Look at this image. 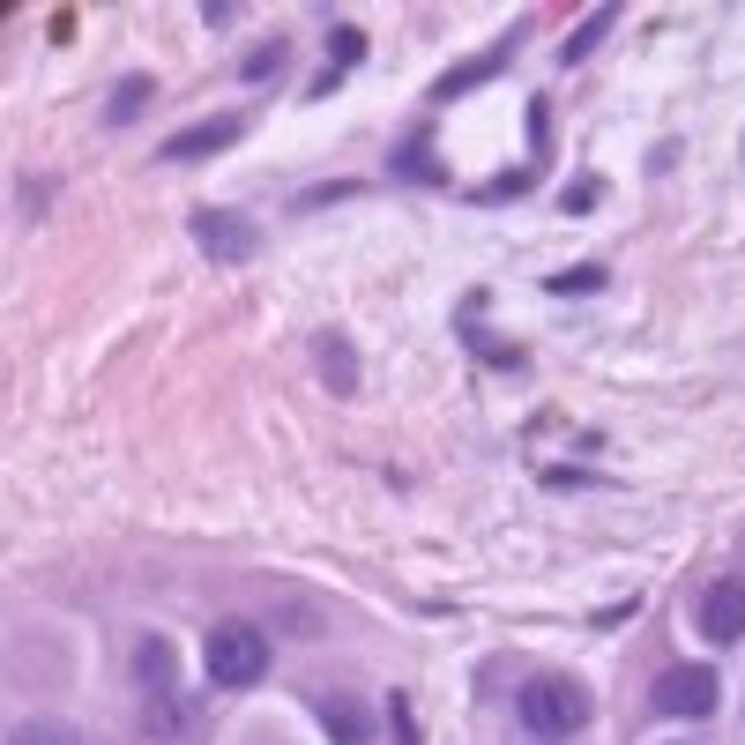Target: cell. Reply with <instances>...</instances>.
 Wrapping results in <instances>:
<instances>
[{"label":"cell","instance_id":"3","mask_svg":"<svg viewBox=\"0 0 745 745\" xmlns=\"http://www.w3.org/2000/svg\"><path fill=\"white\" fill-rule=\"evenodd\" d=\"M195 247L209 254V261H224V269H239V261H254V247H261V231H254L247 217H231V209H195Z\"/></svg>","mask_w":745,"mask_h":745},{"label":"cell","instance_id":"5","mask_svg":"<svg viewBox=\"0 0 745 745\" xmlns=\"http://www.w3.org/2000/svg\"><path fill=\"white\" fill-rule=\"evenodd\" d=\"M239 135H247V112H217V120H195V127H179L172 142H165V165H201V157L231 149Z\"/></svg>","mask_w":745,"mask_h":745},{"label":"cell","instance_id":"16","mask_svg":"<svg viewBox=\"0 0 745 745\" xmlns=\"http://www.w3.org/2000/svg\"><path fill=\"white\" fill-rule=\"evenodd\" d=\"M552 291H559V298H582V291H604V269H567V276H552Z\"/></svg>","mask_w":745,"mask_h":745},{"label":"cell","instance_id":"11","mask_svg":"<svg viewBox=\"0 0 745 745\" xmlns=\"http://www.w3.org/2000/svg\"><path fill=\"white\" fill-rule=\"evenodd\" d=\"M328 60H336V68H328L314 90H336V74H344L350 60H366V38H358V30H328Z\"/></svg>","mask_w":745,"mask_h":745},{"label":"cell","instance_id":"6","mask_svg":"<svg viewBox=\"0 0 745 745\" xmlns=\"http://www.w3.org/2000/svg\"><path fill=\"white\" fill-rule=\"evenodd\" d=\"M694 619H701V634H708V642H745V582H738V574L701 596Z\"/></svg>","mask_w":745,"mask_h":745},{"label":"cell","instance_id":"12","mask_svg":"<svg viewBox=\"0 0 745 745\" xmlns=\"http://www.w3.org/2000/svg\"><path fill=\"white\" fill-rule=\"evenodd\" d=\"M149 98H157V82H149V74H127L120 90H112V105H105V112H112V120H135Z\"/></svg>","mask_w":745,"mask_h":745},{"label":"cell","instance_id":"18","mask_svg":"<svg viewBox=\"0 0 745 745\" xmlns=\"http://www.w3.org/2000/svg\"><path fill=\"white\" fill-rule=\"evenodd\" d=\"M522 187H529V172H507V179H493V187H485V201H507V195H522Z\"/></svg>","mask_w":745,"mask_h":745},{"label":"cell","instance_id":"4","mask_svg":"<svg viewBox=\"0 0 745 745\" xmlns=\"http://www.w3.org/2000/svg\"><path fill=\"white\" fill-rule=\"evenodd\" d=\"M716 701H723L716 664H670L664 678H656V708H664V716H708Z\"/></svg>","mask_w":745,"mask_h":745},{"label":"cell","instance_id":"19","mask_svg":"<svg viewBox=\"0 0 745 745\" xmlns=\"http://www.w3.org/2000/svg\"><path fill=\"white\" fill-rule=\"evenodd\" d=\"M559 201H567V209H589V201H596V179H574V187H567Z\"/></svg>","mask_w":745,"mask_h":745},{"label":"cell","instance_id":"2","mask_svg":"<svg viewBox=\"0 0 745 745\" xmlns=\"http://www.w3.org/2000/svg\"><path fill=\"white\" fill-rule=\"evenodd\" d=\"M201 664H209V686H224V694H247V686H261V678H269V642H261V626L224 619V626H209Z\"/></svg>","mask_w":745,"mask_h":745},{"label":"cell","instance_id":"9","mask_svg":"<svg viewBox=\"0 0 745 745\" xmlns=\"http://www.w3.org/2000/svg\"><path fill=\"white\" fill-rule=\"evenodd\" d=\"M499 68H507V46H493V52H485V60H463V68H447L440 74V82H433V98H463V90H477V82H493V74Z\"/></svg>","mask_w":745,"mask_h":745},{"label":"cell","instance_id":"8","mask_svg":"<svg viewBox=\"0 0 745 745\" xmlns=\"http://www.w3.org/2000/svg\"><path fill=\"white\" fill-rule=\"evenodd\" d=\"M314 716H321L328 745H372V723H366V708H358V701L321 694V701H314Z\"/></svg>","mask_w":745,"mask_h":745},{"label":"cell","instance_id":"7","mask_svg":"<svg viewBox=\"0 0 745 745\" xmlns=\"http://www.w3.org/2000/svg\"><path fill=\"white\" fill-rule=\"evenodd\" d=\"M135 686H142V701H172L179 694L172 642H157V634H142V642H135Z\"/></svg>","mask_w":745,"mask_h":745},{"label":"cell","instance_id":"10","mask_svg":"<svg viewBox=\"0 0 745 745\" xmlns=\"http://www.w3.org/2000/svg\"><path fill=\"white\" fill-rule=\"evenodd\" d=\"M314 358H321V372H328V388H336V396H344V388H358V366H350L344 336H314Z\"/></svg>","mask_w":745,"mask_h":745},{"label":"cell","instance_id":"1","mask_svg":"<svg viewBox=\"0 0 745 745\" xmlns=\"http://www.w3.org/2000/svg\"><path fill=\"white\" fill-rule=\"evenodd\" d=\"M522 731H537V738H574L582 723H589V686L567 678V670H537L515 701Z\"/></svg>","mask_w":745,"mask_h":745},{"label":"cell","instance_id":"14","mask_svg":"<svg viewBox=\"0 0 745 745\" xmlns=\"http://www.w3.org/2000/svg\"><path fill=\"white\" fill-rule=\"evenodd\" d=\"M388 745H425V738H418V708H410V694H388Z\"/></svg>","mask_w":745,"mask_h":745},{"label":"cell","instance_id":"13","mask_svg":"<svg viewBox=\"0 0 745 745\" xmlns=\"http://www.w3.org/2000/svg\"><path fill=\"white\" fill-rule=\"evenodd\" d=\"M604 30H612V8H596L589 23H582V30H574V38H567V46H559V52H567V68H582V60H589V52H596V38H604Z\"/></svg>","mask_w":745,"mask_h":745},{"label":"cell","instance_id":"17","mask_svg":"<svg viewBox=\"0 0 745 745\" xmlns=\"http://www.w3.org/2000/svg\"><path fill=\"white\" fill-rule=\"evenodd\" d=\"M284 68V38H269L261 52H247V82H261V74H276Z\"/></svg>","mask_w":745,"mask_h":745},{"label":"cell","instance_id":"15","mask_svg":"<svg viewBox=\"0 0 745 745\" xmlns=\"http://www.w3.org/2000/svg\"><path fill=\"white\" fill-rule=\"evenodd\" d=\"M8 745H74V731H60V723H46V716H30V723H16V731H8Z\"/></svg>","mask_w":745,"mask_h":745}]
</instances>
